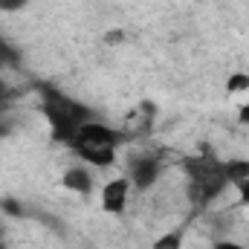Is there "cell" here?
I'll return each instance as SVG.
<instances>
[{
	"mask_svg": "<svg viewBox=\"0 0 249 249\" xmlns=\"http://www.w3.org/2000/svg\"><path fill=\"white\" fill-rule=\"evenodd\" d=\"M127 142L122 127L105 124L102 119L87 122L67 142V148L87 165V168H110L119 157V148Z\"/></svg>",
	"mask_w": 249,
	"mask_h": 249,
	"instance_id": "6da1fadb",
	"label": "cell"
},
{
	"mask_svg": "<svg viewBox=\"0 0 249 249\" xmlns=\"http://www.w3.org/2000/svg\"><path fill=\"white\" fill-rule=\"evenodd\" d=\"M38 93H41V113H44V119L50 124L55 142H64V145H67V142L78 133L81 124L99 119L96 110H90L84 102L67 96L64 90L55 87V84H41Z\"/></svg>",
	"mask_w": 249,
	"mask_h": 249,
	"instance_id": "7a4b0ae2",
	"label": "cell"
},
{
	"mask_svg": "<svg viewBox=\"0 0 249 249\" xmlns=\"http://www.w3.org/2000/svg\"><path fill=\"white\" fill-rule=\"evenodd\" d=\"M183 171H186V197L194 209H209L232 186L226 160H217L214 154L188 157L183 162Z\"/></svg>",
	"mask_w": 249,
	"mask_h": 249,
	"instance_id": "3957f363",
	"label": "cell"
},
{
	"mask_svg": "<svg viewBox=\"0 0 249 249\" xmlns=\"http://www.w3.org/2000/svg\"><path fill=\"white\" fill-rule=\"evenodd\" d=\"M124 177L130 180V188H136L139 194H145V191H151L160 183V177H162V160L157 154H151V151H139V154L127 157V174Z\"/></svg>",
	"mask_w": 249,
	"mask_h": 249,
	"instance_id": "277c9868",
	"label": "cell"
},
{
	"mask_svg": "<svg viewBox=\"0 0 249 249\" xmlns=\"http://www.w3.org/2000/svg\"><path fill=\"white\" fill-rule=\"evenodd\" d=\"M127 200H130V180L127 177H116V180L102 186V209L107 214H124Z\"/></svg>",
	"mask_w": 249,
	"mask_h": 249,
	"instance_id": "5b68a950",
	"label": "cell"
},
{
	"mask_svg": "<svg viewBox=\"0 0 249 249\" xmlns=\"http://www.w3.org/2000/svg\"><path fill=\"white\" fill-rule=\"evenodd\" d=\"M61 186L67 188V191H72V194L87 197V194L93 191V174H90L87 165H70L61 177Z\"/></svg>",
	"mask_w": 249,
	"mask_h": 249,
	"instance_id": "8992f818",
	"label": "cell"
},
{
	"mask_svg": "<svg viewBox=\"0 0 249 249\" xmlns=\"http://www.w3.org/2000/svg\"><path fill=\"white\" fill-rule=\"evenodd\" d=\"M151 116H154V107H151L148 102H142V105H139V107H136L127 119H124L122 130H124V136H127V142L151 130Z\"/></svg>",
	"mask_w": 249,
	"mask_h": 249,
	"instance_id": "52a82bcc",
	"label": "cell"
},
{
	"mask_svg": "<svg viewBox=\"0 0 249 249\" xmlns=\"http://www.w3.org/2000/svg\"><path fill=\"white\" fill-rule=\"evenodd\" d=\"M20 64H23L20 50L0 35V70H20Z\"/></svg>",
	"mask_w": 249,
	"mask_h": 249,
	"instance_id": "ba28073f",
	"label": "cell"
},
{
	"mask_svg": "<svg viewBox=\"0 0 249 249\" xmlns=\"http://www.w3.org/2000/svg\"><path fill=\"white\" fill-rule=\"evenodd\" d=\"M183 238H186V226H177V229L160 235V238L151 244V249H183Z\"/></svg>",
	"mask_w": 249,
	"mask_h": 249,
	"instance_id": "9c48e42d",
	"label": "cell"
},
{
	"mask_svg": "<svg viewBox=\"0 0 249 249\" xmlns=\"http://www.w3.org/2000/svg\"><path fill=\"white\" fill-rule=\"evenodd\" d=\"M247 87H249V75H244V72L229 78V93H238V90H247Z\"/></svg>",
	"mask_w": 249,
	"mask_h": 249,
	"instance_id": "30bf717a",
	"label": "cell"
},
{
	"mask_svg": "<svg viewBox=\"0 0 249 249\" xmlns=\"http://www.w3.org/2000/svg\"><path fill=\"white\" fill-rule=\"evenodd\" d=\"M26 6H29V0H0V12H20Z\"/></svg>",
	"mask_w": 249,
	"mask_h": 249,
	"instance_id": "8fae6325",
	"label": "cell"
},
{
	"mask_svg": "<svg viewBox=\"0 0 249 249\" xmlns=\"http://www.w3.org/2000/svg\"><path fill=\"white\" fill-rule=\"evenodd\" d=\"M212 249H249L247 244H238V241H214Z\"/></svg>",
	"mask_w": 249,
	"mask_h": 249,
	"instance_id": "7c38bea8",
	"label": "cell"
},
{
	"mask_svg": "<svg viewBox=\"0 0 249 249\" xmlns=\"http://www.w3.org/2000/svg\"><path fill=\"white\" fill-rule=\"evenodd\" d=\"M235 188L241 191V200H244V203H247V206H249V180H244V183H238V186H235Z\"/></svg>",
	"mask_w": 249,
	"mask_h": 249,
	"instance_id": "4fadbf2b",
	"label": "cell"
},
{
	"mask_svg": "<svg viewBox=\"0 0 249 249\" xmlns=\"http://www.w3.org/2000/svg\"><path fill=\"white\" fill-rule=\"evenodd\" d=\"M3 212H12V214H20V206L15 200H3Z\"/></svg>",
	"mask_w": 249,
	"mask_h": 249,
	"instance_id": "5bb4252c",
	"label": "cell"
},
{
	"mask_svg": "<svg viewBox=\"0 0 249 249\" xmlns=\"http://www.w3.org/2000/svg\"><path fill=\"white\" fill-rule=\"evenodd\" d=\"M238 122L249 124V102H244V107H241V110H238Z\"/></svg>",
	"mask_w": 249,
	"mask_h": 249,
	"instance_id": "9a60e30c",
	"label": "cell"
},
{
	"mask_svg": "<svg viewBox=\"0 0 249 249\" xmlns=\"http://www.w3.org/2000/svg\"><path fill=\"white\" fill-rule=\"evenodd\" d=\"M0 249H6V235H3V226H0Z\"/></svg>",
	"mask_w": 249,
	"mask_h": 249,
	"instance_id": "2e32d148",
	"label": "cell"
},
{
	"mask_svg": "<svg viewBox=\"0 0 249 249\" xmlns=\"http://www.w3.org/2000/svg\"><path fill=\"white\" fill-rule=\"evenodd\" d=\"M3 133H6V127H3V124H0V139H3Z\"/></svg>",
	"mask_w": 249,
	"mask_h": 249,
	"instance_id": "e0dca14e",
	"label": "cell"
}]
</instances>
